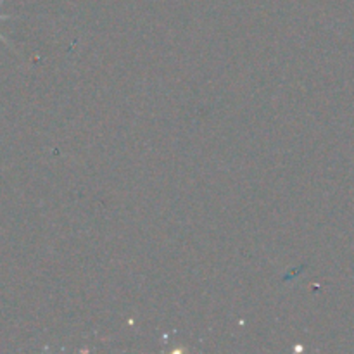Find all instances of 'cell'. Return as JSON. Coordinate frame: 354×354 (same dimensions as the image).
<instances>
[{"mask_svg": "<svg viewBox=\"0 0 354 354\" xmlns=\"http://www.w3.org/2000/svg\"><path fill=\"white\" fill-rule=\"evenodd\" d=\"M2 2H3V0H0V6H2ZM12 14H2V12H0V21H3V19H12ZM0 40H2L3 41V44H6V45H9V47L10 48H12V50L14 52H17L16 50V48H14V45L12 44H10V41L9 40H7V38L6 37H3V35L2 33H0Z\"/></svg>", "mask_w": 354, "mask_h": 354, "instance_id": "6da1fadb", "label": "cell"}]
</instances>
